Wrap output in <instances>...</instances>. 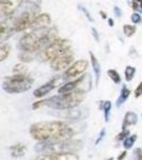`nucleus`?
Returning <instances> with one entry per match:
<instances>
[{"label":"nucleus","mask_w":142,"mask_h":160,"mask_svg":"<svg viewBox=\"0 0 142 160\" xmlns=\"http://www.w3.org/2000/svg\"><path fill=\"white\" fill-rule=\"evenodd\" d=\"M33 139L44 142H63L73 136V129L63 122H42L31 126Z\"/></svg>","instance_id":"obj_1"},{"label":"nucleus","mask_w":142,"mask_h":160,"mask_svg":"<svg viewBox=\"0 0 142 160\" xmlns=\"http://www.w3.org/2000/svg\"><path fill=\"white\" fill-rule=\"evenodd\" d=\"M57 34V30L50 27L33 29L19 40V48L22 51L28 52L45 49L56 38H58Z\"/></svg>","instance_id":"obj_2"},{"label":"nucleus","mask_w":142,"mask_h":160,"mask_svg":"<svg viewBox=\"0 0 142 160\" xmlns=\"http://www.w3.org/2000/svg\"><path fill=\"white\" fill-rule=\"evenodd\" d=\"M86 98V93L81 91H73L68 94H60L51 98L42 100L43 106H49L55 109H69L78 106Z\"/></svg>","instance_id":"obj_3"},{"label":"nucleus","mask_w":142,"mask_h":160,"mask_svg":"<svg viewBox=\"0 0 142 160\" xmlns=\"http://www.w3.org/2000/svg\"><path fill=\"white\" fill-rule=\"evenodd\" d=\"M34 79L25 74H15L13 76L7 77L3 80L2 88L8 93L15 94V93L26 92L31 89Z\"/></svg>","instance_id":"obj_4"},{"label":"nucleus","mask_w":142,"mask_h":160,"mask_svg":"<svg viewBox=\"0 0 142 160\" xmlns=\"http://www.w3.org/2000/svg\"><path fill=\"white\" fill-rule=\"evenodd\" d=\"M71 50V43L65 38H56L47 48L43 50L42 59L45 61L53 60L58 56Z\"/></svg>","instance_id":"obj_5"},{"label":"nucleus","mask_w":142,"mask_h":160,"mask_svg":"<svg viewBox=\"0 0 142 160\" xmlns=\"http://www.w3.org/2000/svg\"><path fill=\"white\" fill-rule=\"evenodd\" d=\"M38 7L33 6L30 10L23 13L20 16H18L14 20L15 30L17 32H22V31L30 28L31 25L34 22V19L37 18V16L38 15Z\"/></svg>","instance_id":"obj_6"},{"label":"nucleus","mask_w":142,"mask_h":160,"mask_svg":"<svg viewBox=\"0 0 142 160\" xmlns=\"http://www.w3.org/2000/svg\"><path fill=\"white\" fill-rule=\"evenodd\" d=\"M74 61V55L71 52V50L68 52H64L62 55L58 56L53 60L50 61V68L53 71H62V69L68 68L72 65Z\"/></svg>","instance_id":"obj_7"},{"label":"nucleus","mask_w":142,"mask_h":160,"mask_svg":"<svg viewBox=\"0 0 142 160\" xmlns=\"http://www.w3.org/2000/svg\"><path fill=\"white\" fill-rule=\"evenodd\" d=\"M89 65V62L87 60H78L76 62H74L68 68H66V71L64 72V78L68 79V78H76L79 75L84 74L86 72V69Z\"/></svg>","instance_id":"obj_8"},{"label":"nucleus","mask_w":142,"mask_h":160,"mask_svg":"<svg viewBox=\"0 0 142 160\" xmlns=\"http://www.w3.org/2000/svg\"><path fill=\"white\" fill-rule=\"evenodd\" d=\"M14 20L12 17L7 16L6 19H2L0 22V42L3 44L7 38H9L15 32Z\"/></svg>","instance_id":"obj_9"},{"label":"nucleus","mask_w":142,"mask_h":160,"mask_svg":"<svg viewBox=\"0 0 142 160\" xmlns=\"http://www.w3.org/2000/svg\"><path fill=\"white\" fill-rule=\"evenodd\" d=\"M24 0H1L0 2V11L3 16H11V15L18 9Z\"/></svg>","instance_id":"obj_10"},{"label":"nucleus","mask_w":142,"mask_h":160,"mask_svg":"<svg viewBox=\"0 0 142 160\" xmlns=\"http://www.w3.org/2000/svg\"><path fill=\"white\" fill-rule=\"evenodd\" d=\"M37 160H79L78 156L68 153H51L40 156Z\"/></svg>","instance_id":"obj_11"},{"label":"nucleus","mask_w":142,"mask_h":160,"mask_svg":"<svg viewBox=\"0 0 142 160\" xmlns=\"http://www.w3.org/2000/svg\"><path fill=\"white\" fill-rule=\"evenodd\" d=\"M57 81H59V78H55V79L51 80V81L47 82V83H45L44 86L40 87L38 89L35 90L34 93H33V95H34L35 97H38V98H41V97L45 96L46 94L50 93L57 86H58Z\"/></svg>","instance_id":"obj_12"},{"label":"nucleus","mask_w":142,"mask_h":160,"mask_svg":"<svg viewBox=\"0 0 142 160\" xmlns=\"http://www.w3.org/2000/svg\"><path fill=\"white\" fill-rule=\"evenodd\" d=\"M51 24V19L50 16L47 13H43V14H38L37 16V18L34 19L33 24L31 25V29H38V28H46L49 27V25Z\"/></svg>","instance_id":"obj_13"},{"label":"nucleus","mask_w":142,"mask_h":160,"mask_svg":"<svg viewBox=\"0 0 142 160\" xmlns=\"http://www.w3.org/2000/svg\"><path fill=\"white\" fill-rule=\"evenodd\" d=\"M92 86V79H91V75L86 74L82 77L78 78V83H77V91H81V92H89Z\"/></svg>","instance_id":"obj_14"},{"label":"nucleus","mask_w":142,"mask_h":160,"mask_svg":"<svg viewBox=\"0 0 142 160\" xmlns=\"http://www.w3.org/2000/svg\"><path fill=\"white\" fill-rule=\"evenodd\" d=\"M77 83H78V79L68 82V83L63 84V86H61L60 88H59V90H58L59 94H68V93L76 91V90H77Z\"/></svg>","instance_id":"obj_15"},{"label":"nucleus","mask_w":142,"mask_h":160,"mask_svg":"<svg viewBox=\"0 0 142 160\" xmlns=\"http://www.w3.org/2000/svg\"><path fill=\"white\" fill-rule=\"evenodd\" d=\"M90 58H91V63H92V68L94 69L95 73V78H96V84H99V77H100V64L97 58L93 55V52H90Z\"/></svg>","instance_id":"obj_16"},{"label":"nucleus","mask_w":142,"mask_h":160,"mask_svg":"<svg viewBox=\"0 0 142 160\" xmlns=\"http://www.w3.org/2000/svg\"><path fill=\"white\" fill-rule=\"evenodd\" d=\"M138 118H137V115L134 112H128L126 113L125 118H124V123H123V129H126L127 126L134 125V124L137 123Z\"/></svg>","instance_id":"obj_17"},{"label":"nucleus","mask_w":142,"mask_h":160,"mask_svg":"<svg viewBox=\"0 0 142 160\" xmlns=\"http://www.w3.org/2000/svg\"><path fill=\"white\" fill-rule=\"evenodd\" d=\"M11 52V45L9 44H1L0 46V61H4L7 57H9Z\"/></svg>","instance_id":"obj_18"},{"label":"nucleus","mask_w":142,"mask_h":160,"mask_svg":"<svg viewBox=\"0 0 142 160\" xmlns=\"http://www.w3.org/2000/svg\"><path fill=\"white\" fill-rule=\"evenodd\" d=\"M25 149H26V148H25L24 144H16V145H14V146H12V148H11L12 155L14 157L23 156V155H24Z\"/></svg>","instance_id":"obj_19"},{"label":"nucleus","mask_w":142,"mask_h":160,"mask_svg":"<svg viewBox=\"0 0 142 160\" xmlns=\"http://www.w3.org/2000/svg\"><path fill=\"white\" fill-rule=\"evenodd\" d=\"M129 94H130V91L127 89L125 86H124L122 88V92H121V96H120V98L118 99V102H117V105L118 106H120V105H122L124 102H125L126 99L129 97Z\"/></svg>","instance_id":"obj_20"},{"label":"nucleus","mask_w":142,"mask_h":160,"mask_svg":"<svg viewBox=\"0 0 142 160\" xmlns=\"http://www.w3.org/2000/svg\"><path fill=\"white\" fill-rule=\"evenodd\" d=\"M136 30H137V28H136V26H134V25H124V27H123L124 34L128 38L133 37V35L135 34Z\"/></svg>","instance_id":"obj_21"},{"label":"nucleus","mask_w":142,"mask_h":160,"mask_svg":"<svg viewBox=\"0 0 142 160\" xmlns=\"http://www.w3.org/2000/svg\"><path fill=\"white\" fill-rule=\"evenodd\" d=\"M107 74H108V76L110 77V79H111L114 83H120V82H121L120 74H119L115 69H108Z\"/></svg>","instance_id":"obj_22"},{"label":"nucleus","mask_w":142,"mask_h":160,"mask_svg":"<svg viewBox=\"0 0 142 160\" xmlns=\"http://www.w3.org/2000/svg\"><path fill=\"white\" fill-rule=\"evenodd\" d=\"M135 73H136V68L134 66H127L125 68V79L126 81H131L135 76Z\"/></svg>","instance_id":"obj_23"},{"label":"nucleus","mask_w":142,"mask_h":160,"mask_svg":"<svg viewBox=\"0 0 142 160\" xmlns=\"http://www.w3.org/2000/svg\"><path fill=\"white\" fill-rule=\"evenodd\" d=\"M12 71L14 74H25L26 71H27V68H26V65L24 63H18L13 66Z\"/></svg>","instance_id":"obj_24"},{"label":"nucleus","mask_w":142,"mask_h":160,"mask_svg":"<svg viewBox=\"0 0 142 160\" xmlns=\"http://www.w3.org/2000/svg\"><path fill=\"white\" fill-rule=\"evenodd\" d=\"M19 59L23 62H30L33 60L32 56H31V52H28V51H23L19 55Z\"/></svg>","instance_id":"obj_25"},{"label":"nucleus","mask_w":142,"mask_h":160,"mask_svg":"<svg viewBox=\"0 0 142 160\" xmlns=\"http://www.w3.org/2000/svg\"><path fill=\"white\" fill-rule=\"evenodd\" d=\"M103 109L105 111V118L106 121H108V118H109V112L111 110V102H105L104 105H103Z\"/></svg>","instance_id":"obj_26"},{"label":"nucleus","mask_w":142,"mask_h":160,"mask_svg":"<svg viewBox=\"0 0 142 160\" xmlns=\"http://www.w3.org/2000/svg\"><path fill=\"white\" fill-rule=\"evenodd\" d=\"M131 22H134V24H139V22H141V20H142V17H141V15L139 14V13H133L131 14Z\"/></svg>","instance_id":"obj_27"},{"label":"nucleus","mask_w":142,"mask_h":160,"mask_svg":"<svg viewBox=\"0 0 142 160\" xmlns=\"http://www.w3.org/2000/svg\"><path fill=\"white\" fill-rule=\"evenodd\" d=\"M136 139H137V136H131V138H129V137H128V139L125 141V143H124V146H125L126 148H131V145H133L134 142L136 141Z\"/></svg>","instance_id":"obj_28"},{"label":"nucleus","mask_w":142,"mask_h":160,"mask_svg":"<svg viewBox=\"0 0 142 160\" xmlns=\"http://www.w3.org/2000/svg\"><path fill=\"white\" fill-rule=\"evenodd\" d=\"M78 8H79V10H80V11H82V12L84 13V15H86L87 18L89 19L90 22H93V18L91 17V14H90L89 11H88V10H87V8H84V6H81V4H80V6H79Z\"/></svg>","instance_id":"obj_29"},{"label":"nucleus","mask_w":142,"mask_h":160,"mask_svg":"<svg viewBox=\"0 0 142 160\" xmlns=\"http://www.w3.org/2000/svg\"><path fill=\"white\" fill-rule=\"evenodd\" d=\"M142 95V82L139 83V86L137 87V89L135 90V97H140Z\"/></svg>","instance_id":"obj_30"},{"label":"nucleus","mask_w":142,"mask_h":160,"mask_svg":"<svg viewBox=\"0 0 142 160\" xmlns=\"http://www.w3.org/2000/svg\"><path fill=\"white\" fill-rule=\"evenodd\" d=\"M128 135H129V131L126 130V129H123L122 132L120 133V135L118 136V140H123L124 138H126V137H128Z\"/></svg>","instance_id":"obj_31"},{"label":"nucleus","mask_w":142,"mask_h":160,"mask_svg":"<svg viewBox=\"0 0 142 160\" xmlns=\"http://www.w3.org/2000/svg\"><path fill=\"white\" fill-rule=\"evenodd\" d=\"M92 33H93V37L95 38V41H96V42H99V35L97 30L94 29V28H92Z\"/></svg>","instance_id":"obj_32"},{"label":"nucleus","mask_w":142,"mask_h":160,"mask_svg":"<svg viewBox=\"0 0 142 160\" xmlns=\"http://www.w3.org/2000/svg\"><path fill=\"white\" fill-rule=\"evenodd\" d=\"M113 11H114V14L117 15L118 17H121V16H122V11H121V9H120L119 7H114Z\"/></svg>","instance_id":"obj_33"},{"label":"nucleus","mask_w":142,"mask_h":160,"mask_svg":"<svg viewBox=\"0 0 142 160\" xmlns=\"http://www.w3.org/2000/svg\"><path fill=\"white\" fill-rule=\"evenodd\" d=\"M136 154L137 157H138V160H142V149H137Z\"/></svg>","instance_id":"obj_34"},{"label":"nucleus","mask_w":142,"mask_h":160,"mask_svg":"<svg viewBox=\"0 0 142 160\" xmlns=\"http://www.w3.org/2000/svg\"><path fill=\"white\" fill-rule=\"evenodd\" d=\"M108 24H109L110 27H113V25H114V22H113L112 18H109V19H108Z\"/></svg>","instance_id":"obj_35"},{"label":"nucleus","mask_w":142,"mask_h":160,"mask_svg":"<svg viewBox=\"0 0 142 160\" xmlns=\"http://www.w3.org/2000/svg\"><path fill=\"white\" fill-rule=\"evenodd\" d=\"M100 15H102L103 18H107V15H106V13H105V12L100 11Z\"/></svg>","instance_id":"obj_36"},{"label":"nucleus","mask_w":142,"mask_h":160,"mask_svg":"<svg viewBox=\"0 0 142 160\" xmlns=\"http://www.w3.org/2000/svg\"><path fill=\"white\" fill-rule=\"evenodd\" d=\"M125 155H126V153H125V152H124V153L122 154V156H121V157L119 156V158H118V159H119V160H122V159L124 158V157H125Z\"/></svg>","instance_id":"obj_37"},{"label":"nucleus","mask_w":142,"mask_h":160,"mask_svg":"<svg viewBox=\"0 0 142 160\" xmlns=\"http://www.w3.org/2000/svg\"><path fill=\"white\" fill-rule=\"evenodd\" d=\"M137 1H138V2H141V1H142V0H137Z\"/></svg>","instance_id":"obj_38"}]
</instances>
